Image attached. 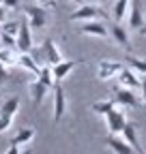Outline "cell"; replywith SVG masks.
<instances>
[{"mask_svg": "<svg viewBox=\"0 0 146 154\" xmlns=\"http://www.w3.org/2000/svg\"><path fill=\"white\" fill-rule=\"evenodd\" d=\"M127 24H129L131 30L146 34V19H144V7L142 0H131L129 9H127Z\"/></svg>", "mask_w": 146, "mask_h": 154, "instance_id": "obj_1", "label": "cell"}, {"mask_svg": "<svg viewBox=\"0 0 146 154\" xmlns=\"http://www.w3.org/2000/svg\"><path fill=\"white\" fill-rule=\"evenodd\" d=\"M135 92H138V90H131V88H122V86H118V88L114 90V101H116V105H120V107H125V109L140 107V105H142V101H140V96H138Z\"/></svg>", "mask_w": 146, "mask_h": 154, "instance_id": "obj_2", "label": "cell"}, {"mask_svg": "<svg viewBox=\"0 0 146 154\" xmlns=\"http://www.w3.org/2000/svg\"><path fill=\"white\" fill-rule=\"evenodd\" d=\"M125 124H127V111H125V107L116 105L112 111L105 113V126H107L110 133H120L125 128Z\"/></svg>", "mask_w": 146, "mask_h": 154, "instance_id": "obj_3", "label": "cell"}, {"mask_svg": "<svg viewBox=\"0 0 146 154\" xmlns=\"http://www.w3.org/2000/svg\"><path fill=\"white\" fill-rule=\"evenodd\" d=\"M99 17H105V15H103V11H101L97 5H90V2L80 5L75 11L69 15L71 22H88V19H99Z\"/></svg>", "mask_w": 146, "mask_h": 154, "instance_id": "obj_4", "label": "cell"}, {"mask_svg": "<svg viewBox=\"0 0 146 154\" xmlns=\"http://www.w3.org/2000/svg\"><path fill=\"white\" fill-rule=\"evenodd\" d=\"M24 11H26L30 28H36V30L45 28V24H47V11L43 9V5H32V7H26Z\"/></svg>", "mask_w": 146, "mask_h": 154, "instance_id": "obj_5", "label": "cell"}, {"mask_svg": "<svg viewBox=\"0 0 146 154\" xmlns=\"http://www.w3.org/2000/svg\"><path fill=\"white\" fill-rule=\"evenodd\" d=\"M67 113V94L60 86V82L54 86V122H60Z\"/></svg>", "mask_w": 146, "mask_h": 154, "instance_id": "obj_6", "label": "cell"}, {"mask_svg": "<svg viewBox=\"0 0 146 154\" xmlns=\"http://www.w3.org/2000/svg\"><path fill=\"white\" fill-rule=\"evenodd\" d=\"M116 79H118V86L131 88V90H140V84H142V79L138 77V73L131 66H122L118 71V75H116Z\"/></svg>", "mask_w": 146, "mask_h": 154, "instance_id": "obj_7", "label": "cell"}, {"mask_svg": "<svg viewBox=\"0 0 146 154\" xmlns=\"http://www.w3.org/2000/svg\"><path fill=\"white\" fill-rule=\"evenodd\" d=\"M105 146L112 150V152H116V154H131L133 152V148L125 141V137L120 133H110L107 137H105Z\"/></svg>", "mask_w": 146, "mask_h": 154, "instance_id": "obj_8", "label": "cell"}, {"mask_svg": "<svg viewBox=\"0 0 146 154\" xmlns=\"http://www.w3.org/2000/svg\"><path fill=\"white\" fill-rule=\"evenodd\" d=\"M122 69L120 62H114V60H101L99 66H97V77L101 82H110L114 79V77L118 75V71Z\"/></svg>", "mask_w": 146, "mask_h": 154, "instance_id": "obj_9", "label": "cell"}, {"mask_svg": "<svg viewBox=\"0 0 146 154\" xmlns=\"http://www.w3.org/2000/svg\"><path fill=\"white\" fill-rule=\"evenodd\" d=\"M15 41H17V51H20V54L32 51V32H30V24H20V32H17Z\"/></svg>", "mask_w": 146, "mask_h": 154, "instance_id": "obj_10", "label": "cell"}, {"mask_svg": "<svg viewBox=\"0 0 146 154\" xmlns=\"http://www.w3.org/2000/svg\"><path fill=\"white\" fill-rule=\"evenodd\" d=\"M84 60H60L58 64H54L52 66V73H54V79L56 82H62L65 77H69V73L75 69V66H80Z\"/></svg>", "mask_w": 146, "mask_h": 154, "instance_id": "obj_11", "label": "cell"}, {"mask_svg": "<svg viewBox=\"0 0 146 154\" xmlns=\"http://www.w3.org/2000/svg\"><path fill=\"white\" fill-rule=\"evenodd\" d=\"M43 58H45V62H47L49 66L58 64V62L62 60V54H60L56 41H52V38H45V41H43Z\"/></svg>", "mask_w": 146, "mask_h": 154, "instance_id": "obj_12", "label": "cell"}, {"mask_svg": "<svg viewBox=\"0 0 146 154\" xmlns=\"http://www.w3.org/2000/svg\"><path fill=\"white\" fill-rule=\"evenodd\" d=\"M80 32L86 34V36H99V38L107 36V28H105V24L97 22V19H88V22H82Z\"/></svg>", "mask_w": 146, "mask_h": 154, "instance_id": "obj_13", "label": "cell"}, {"mask_svg": "<svg viewBox=\"0 0 146 154\" xmlns=\"http://www.w3.org/2000/svg\"><path fill=\"white\" fill-rule=\"evenodd\" d=\"M17 66H22V69L30 71V73H32V75H36V77H39V73H41V66H39V62L34 60V56H30V51H26V54H20V58H17Z\"/></svg>", "mask_w": 146, "mask_h": 154, "instance_id": "obj_14", "label": "cell"}, {"mask_svg": "<svg viewBox=\"0 0 146 154\" xmlns=\"http://www.w3.org/2000/svg\"><path fill=\"white\" fill-rule=\"evenodd\" d=\"M28 90H30V99H32V103H34V105H41L49 88H47L45 84H41L39 79H34V82H30Z\"/></svg>", "mask_w": 146, "mask_h": 154, "instance_id": "obj_15", "label": "cell"}, {"mask_svg": "<svg viewBox=\"0 0 146 154\" xmlns=\"http://www.w3.org/2000/svg\"><path fill=\"white\" fill-rule=\"evenodd\" d=\"M120 135L125 137V141H127V143H129V146L133 148V152H142V148H140V141H138V131H135V124L127 122V124H125V128L120 131Z\"/></svg>", "mask_w": 146, "mask_h": 154, "instance_id": "obj_16", "label": "cell"}, {"mask_svg": "<svg viewBox=\"0 0 146 154\" xmlns=\"http://www.w3.org/2000/svg\"><path fill=\"white\" fill-rule=\"evenodd\" d=\"M110 32H112V38H114V41H116L122 49H129V47H131V43H129V32L125 30V26H120V22H116Z\"/></svg>", "mask_w": 146, "mask_h": 154, "instance_id": "obj_17", "label": "cell"}, {"mask_svg": "<svg viewBox=\"0 0 146 154\" xmlns=\"http://www.w3.org/2000/svg\"><path fill=\"white\" fill-rule=\"evenodd\" d=\"M17 58H20V51H15V47H0V64H17Z\"/></svg>", "mask_w": 146, "mask_h": 154, "instance_id": "obj_18", "label": "cell"}, {"mask_svg": "<svg viewBox=\"0 0 146 154\" xmlns=\"http://www.w3.org/2000/svg\"><path fill=\"white\" fill-rule=\"evenodd\" d=\"M32 139H34V128H32V126H26V128H22L20 133L15 135L11 143H17V146L22 148V146H28Z\"/></svg>", "mask_w": 146, "mask_h": 154, "instance_id": "obj_19", "label": "cell"}, {"mask_svg": "<svg viewBox=\"0 0 146 154\" xmlns=\"http://www.w3.org/2000/svg\"><path fill=\"white\" fill-rule=\"evenodd\" d=\"M17 109H20V99L17 96H9L0 103V113H7V116H15Z\"/></svg>", "mask_w": 146, "mask_h": 154, "instance_id": "obj_20", "label": "cell"}, {"mask_svg": "<svg viewBox=\"0 0 146 154\" xmlns=\"http://www.w3.org/2000/svg\"><path fill=\"white\" fill-rule=\"evenodd\" d=\"M116 107V101L114 99H105V101H97V103H93L90 105V109H93L97 116H105L107 111H112Z\"/></svg>", "mask_w": 146, "mask_h": 154, "instance_id": "obj_21", "label": "cell"}, {"mask_svg": "<svg viewBox=\"0 0 146 154\" xmlns=\"http://www.w3.org/2000/svg\"><path fill=\"white\" fill-rule=\"evenodd\" d=\"M41 84H45L49 90H54V86H56L58 82L54 79V73H52V66L49 64H45V66H41V73H39V77H36Z\"/></svg>", "mask_w": 146, "mask_h": 154, "instance_id": "obj_22", "label": "cell"}, {"mask_svg": "<svg viewBox=\"0 0 146 154\" xmlns=\"http://www.w3.org/2000/svg\"><path fill=\"white\" fill-rule=\"evenodd\" d=\"M127 64H129L135 73H140L142 77L146 75V60L144 58H135V56H127Z\"/></svg>", "mask_w": 146, "mask_h": 154, "instance_id": "obj_23", "label": "cell"}, {"mask_svg": "<svg viewBox=\"0 0 146 154\" xmlns=\"http://www.w3.org/2000/svg\"><path fill=\"white\" fill-rule=\"evenodd\" d=\"M129 2L131 0H116V5H114V19L116 22H122L125 19L127 9H129Z\"/></svg>", "mask_w": 146, "mask_h": 154, "instance_id": "obj_24", "label": "cell"}, {"mask_svg": "<svg viewBox=\"0 0 146 154\" xmlns=\"http://www.w3.org/2000/svg\"><path fill=\"white\" fill-rule=\"evenodd\" d=\"M0 47H15V49H17V41H15V36L0 32Z\"/></svg>", "mask_w": 146, "mask_h": 154, "instance_id": "obj_25", "label": "cell"}, {"mask_svg": "<svg viewBox=\"0 0 146 154\" xmlns=\"http://www.w3.org/2000/svg\"><path fill=\"white\" fill-rule=\"evenodd\" d=\"M13 124V116H7V113H0V135L7 133Z\"/></svg>", "mask_w": 146, "mask_h": 154, "instance_id": "obj_26", "label": "cell"}, {"mask_svg": "<svg viewBox=\"0 0 146 154\" xmlns=\"http://www.w3.org/2000/svg\"><path fill=\"white\" fill-rule=\"evenodd\" d=\"M2 32L5 34H11V36H17V32H20V24H17V22H7L2 26Z\"/></svg>", "mask_w": 146, "mask_h": 154, "instance_id": "obj_27", "label": "cell"}, {"mask_svg": "<svg viewBox=\"0 0 146 154\" xmlns=\"http://www.w3.org/2000/svg\"><path fill=\"white\" fill-rule=\"evenodd\" d=\"M0 2H2L7 9H17L20 7V0H0Z\"/></svg>", "mask_w": 146, "mask_h": 154, "instance_id": "obj_28", "label": "cell"}, {"mask_svg": "<svg viewBox=\"0 0 146 154\" xmlns=\"http://www.w3.org/2000/svg\"><path fill=\"white\" fill-rule=\"evenodd\" d=\"M140 92H142V103L146 105V75H144V79L140 84Z\"/></svg>", "mask_w": 146, "mask_h": 154, "instance_id": "obj_29", "label": "cell"}, {"mask_svg": "<svg viewBox=\"0 0 146 154\" xmlns=\"http://www.w3.org/2000/svg\"><path fill=\"white\" fill-rule=\"evenodd\" d=\"M7 77H9V69H7L5 64H0V84H2Z\"/></svg>", "mask_w": 146, "mask_h": 154, "instance_id": "obj_30", "label": "cell"}, {"mask_svg": "<svg viewBox=\"0 0 146 154\" xmlns=\"http://www.w3.org/2000/svg\"><path fill=\"white\" fill-rule=\"evenodd\" d=\"M5 17H7V7H5L2 2H0V26L5 24Z\"/></svg>", "mask_w": 146, "mask_h": 154, "instance_id": "obj_31", "label": "cell"}, {"mask_svg": "<svg viewBox=\"0 0 146 154\" xmlns=\"http://www.w3.org/2000/svg\"><path fill=\"white\" fill-rule=\"evenodd\" d=\"M36 5H43V7H47V5H49V0H36Z\"/></svg>", "mask_w": 146, "mask_h": 154, "instance_id": "obj_32", "label": "cell"}, {"mask_svg": "<svg viewBox=\"0 0 146 154\" xmlns=\"http://www.w3.org/2000/svg\"><path fill=\"white\" fill-rule=\"evenodd\" d=\"M86 2H90V5H97V2H101V0H86Z\"/></svg>", "mask_w": 146, "mask_h": 154, "instance_id": "obj_33", "label": "cell"}, {"mask_svg": "<svg viewBox=\"0 0 146 154\" xmlns=\"http://www.w3.org/2000/svg\"><path fill=\"white\" fill-rule=\"evenodd\" d=\"M73 2H82V0H73Z\"/></svg>", "mask_w": 146, "mask_h": 154, "instance_id": "obj_34", "label": "cell"}]
</instances>
